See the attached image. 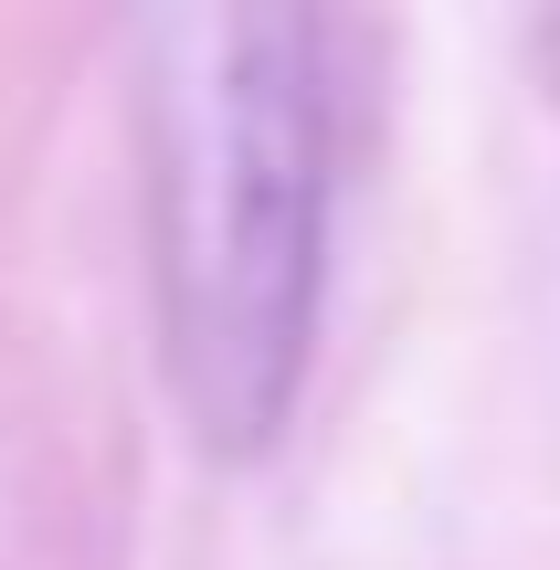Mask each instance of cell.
<instances>
[{"label":"cell","mask_w":560,"mask_h":570,"mask_svg":"<svg viewBox=\"0 0 560 570\" xmlns=\"http://www.w3.org/2000/svg\"><path fill=\"white\" fill-rule=\"evenodd\" d=\"M338 190V75L328 21L212 11L159 63V285L169 360L202 444H275L317 338Z\"/></svg>","instance_id":"1"}]
</instances>
